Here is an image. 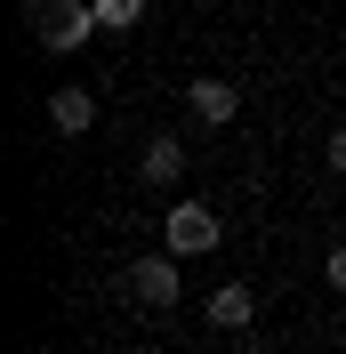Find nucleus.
<instances>
[{"label": "nucleus", "mask_w": 346, "mask_h": 354, "mask_svg": "<svg viewBox=\"0 0 346 354\" xmlns=\"http://www.w3.org/2000/svg\"><path fill=\"white\" fill-rule=\"evenodd\" d=\"M24 32H33L48 57H73V48L97 32V8H89V0H24Z\"/></svg>", "instance_id": "1"}, {"label": "nucleus", "mask_w": 346, "mask_h": 354, "mask_svg": "<svg viewBox=\"0 0 346 354\" xmlns=\"http://www.w3.org/2000/svg\"><path fill=\"white\" fill-rule=\"evenodd\" d=\"M161 242H170L177 258H210V250L226 242V218H217L210 201H177V209H170V225H161Z\"/></svg>", "instance_id": "2"}, {"label": "nucleus", "mask_w": 346, "mask_h": 354, "mask_svg": "<svg viewBox=\"0 0 346 354\" xmlns=\"http://www.w3.org/2000/svg\"><path fill=\"white\" fill-rule=\"evenodd\" d=\"M177 250H153V258H137L129 266V290H137V306H153V314H170L177 306Z\"/></svg>", "instance_id": "3"}, {"label": "nucleus", "mask_w": 346, "mask_h": 354, "mask_svg": "<svg viewBox=\"0 0 346 354\" xmlns=\"http://www.w3.org/2000/svg\"><path fill=\"white\" fill-rule=\"evenodd\" d=\"M185 113H194L201 129H226V121L242 113V88L234 81H185Z\"/></svg>", "instance_id": "4"}, {"label": "nucleus", "mask_w": 346, "mask_h": 354, "mask_svg": "<svg viewBox=\"0 0 346 354\" xmlns=\"http://www.w3.org/2000/svg\"><path fill=\"white\" fill-rule=\"evenodd\" d=\"M89 121H97V97H89V88H57V97H48V129L57 137H89Z\"/></svg>", "instance_id": "5"}, {"label": "nucleus", "mask_w": 346, "mask_h": 354, "mask_svg": "<svg viewBox=\"0 0 346 354\" xmlns=\"http://www.w3.org/2000/svg\"><path fill=\"white\" fill-rule=\"evenodd\" d=\"M137 177H145V185H177V177H185V145H177V137H145Z\"/></svg>", "instance_id": "6"}, {"label": "nucleus", "mask_w": 346, "mask_h": 354, "mask_svg": "<svg viewBox=\"0 0 346 354\" xmlns=\"http://www.w3.org/2000/svg\"><path fill=\"white\" fill-rule=\"evenodd\" d=\"M250 314H258L250 282H217L210 290V322H217V330H250Z\"/></svg>", "instance_id": "7"}, {"label": "nucleus", "mask_w": 346, "mask_h": 354, "mask_svg": "<svg viewBox=\"0 0 346 354\" xmlns=\"http://www.w3.org/2000/svg\"><path fill=\"white\" fill-rule=\"evenodd\" d=\"M97 8V32H137L145 24V0H89Z\"/></svg>", "instance_id": "8"}, {"label": "nucleus", "mask_w": 346, "mask_h": 354, "mask_svg": "<svg viewBox=\"0 0 346 354\" xmlns=\"http://www.w3.org/2000/svg\"><path fill=\"white\" fill-rule=\"evenodd\" d=\"M322 161H330V169H346V121H338V129L322 137Z\"/></svg>", "instance_id": "9"}, {"label": "nucleus", "mask_w": 346, "mask_h": 354, "mask_svg": "<svg viewBox=\"0 0 346 354\" xmlns=\"http://www.w3.org/2000/svg\"><path fill=\"white\" fill-rule=\"evenodd\" d=\"M322 282H330V290H346V242H338V250L322 258Z\"/></svg>", "instance_id": "10"}, {"label": "nucleus", "mask_w": 346, "mask_h": 354, "mask_svg": "<svg viewBox=\"0 0 346 354\" xmlns=\"http://www.w3.org/2000/svg\"><path fill=\"white\" fill-rule=\"evenodd\" d=\"M338 338H346V322H338Z\"/></svg>", "instance_id": "11"}, {"label": "nucleus", "mask_w": 346, "mask_h": 354, "mask_svg": "<svg viewBox=\"0 0 346 354\" xmlns=\"http://www.w3.org/2000/svg\"><path fill=\"white\" fill-rule=\"evenodd\" d=\"M250 354H266V346H250Z\"/></svg>", "instance_id": "12"}]
</instances>
